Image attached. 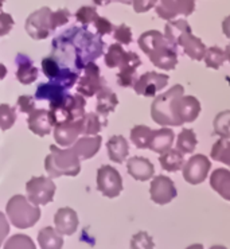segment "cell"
<instances>
[{"instance_id":"cell-27","label":"cell","mask_w":230,"mask_h":249,"mask_svg":"<svg viewBox=\"0 0 230 249\" xmlns=\"http://www.w3.org/2000/svg\"><path fill=\"white\" fill-rule=\"evenodd\" d=\"M142 65V59L138 54H135L127 64L120 68V73L117 74V84L123 88L133 87L136 81V69Z\"/></svg>"},{"instance_id":"cell-36","label":"cell","mask_w":230,"mask_h":249,"mask_svg":"<svg viewBox=\"0 0 230 249\" xmlns=\"http://www.w3.org/2000/svg\"><path fill=\"white\" fill-rule=\"evenodd\" d=\"M159 3L155 6V11L158 17L164 20H173L178 15L175 0H158Z\"/></svg>"},{"instance_id":"cell-1","label":"cell","mask_w":230,"mask_h":249,"mask_svg":"<svg viewBox=\"0 0 230 249\" xmlns=\"http://www.w3.org/2000/svg\"><path fill=\"white\" fill-rule=\"evenodd\" d=\"M139 47L143 50L156 68L161 70H174L178 64V52L177 46L167 39L164 35L150 30L140 35Z\"/></svg>"},{"instance_id":"cell-49","label":"cell","mask_w":230,"mask_h":249,"mask_svg":"<svg viewBox=\"0 0 230 249\" xmlns=\"http://www.w3.org/2000/svg\"><path fill=\"white\" fill-rule=\"evenodd\" d=\"M156 3H158V0H132L133 10L138 14L150 11L152 7L156 6Z\"/></svg>"},{"instance_id":"cell-15","label":"cell","mask_w":230,"mask_h":249,"mask_svg":"<svg viewBox=\"0 0 230 249\" xmlns=\"http://www.w3.org/2000/svg\"><path fill=\"white\" fill-rule=\"evenodd\" d=\"M27 123H29L30 131L40 138L47 136L54 127L52 112L47 109H34L33 112H30Z\"/></svg>"},{"instance_id":"cell-16","label":"cell","mask_w":230,"mask_h":249,"mask_svg":"<svg viewBox=\"0 0 230 249\" xmlns=\"http://www.w3.org/2000/svg\"><path fill=\"white\" fill-rule=\"evenodd\" d=\"M81 135L80 120L75 122H61L54 125V139L58 145L69 147L74 144Z\"/></svg>"},{"instance_id":"cell-6","label":"cell","mask_w":230,"mask_h":249,"mask_svg":"<svg viewBox=\"0 0 230 249\" xmlns=\"http://www.w3.org/2000/svg\"><path fill=\"white\" fill-rule=\"evenodd\" d=\"M54 120V125L61 122H75L85 115V99L80 94H66L64 100L50 109Z\"/></svg>"},{"instance_id":"cell-32","label":"cell","mask_w":230,"mask_h":249,"mask_svg":"<svg viewBox=\"0 0 230 249\" xmlns=\"http://www.w3.org/2000/svg\"><path fill=\"white\" fill-rule=\"evenodd\" d=\"M154 129L147 125H136L131 131V140L138 148H148Z\"/></svg>"},{"instance_id":"cell-11","label":"cell","mask_w":230,"mask_h":249,"mask_svg":"<svg viewBox=\"0 0 230 249\" xmlns=\"http://www.w3.org/2000/svg\"><path fill=\"white\" fill-rule=\"evenodd\" d=\"M105 85V80L100 74V68L92 61L84 68V77L78 81L77 92L84 97H93Z\"/></svg>"},{"instance_id":"cell-28","label":"cell","mask_w":230,"mask_h":249,"mask_svg":"<svg viewBox=\"0 0 230 249\" xmlns=\"http://www.w3.org/2000/svg\"><path fill=\"white\" fill-rule=\"evenodd\" d=\"M38 243L42 249H59L64 247V238L57 229L46 226L38 234Z\"/></svg>"},{"instance_id":"cell-10","label":"cell","mask_w":230,"mask_h":249,"mask_svg":"<svg viewBox=\"0 0 230 249\" xmlns=\"http://www.w3.org/2000/svg\"><path fill=\"white\" fill-rule=\"evenodd\" d=\"M52 10L49 7L39 8L38 11L33 12L27 20H26V31L27 34L35 39V41H42L46 39L52 31V24H50V17H52Z\"/></svg>"},{"instance_id":"cell-22","label":"cell","mask_w":230,"mask_h":249,"mask_svg":"<svg viewBox=\"0 0 230 249\" xmlns=\"http://www.w3.org/2000/svg\"><path fill=\"white\" fill-rule=\"evenodd\" d=\"M106 150H108V157H109L110 160L120 164L127 159L128 154H129V145H128L127 139L124 136L115 135L108 140Z\"/></svg>"},{"instance_id":"cell-9","label":"cell","mask_w":230,"mask_h":249,"mask_svg":"<svg viewBox=\"0 0 230 249\" xmlns=\"http://www.w3.org/2000/svg\"><path fill=\"white\" fill-rule=\"evenodd\" d=\"M97 189L104 197L116 198L123 191V178L112 166H101L97 171Z\"/></svg>"},{"instance_id":"cell-51","label":"cell","mask_w":230,"mask_h":249,"mask_svg":"<svg viewBox=\"0 0 230 249\" xmlns=\"http://www.w3.org/2000/svg\"><path fill=\"white\" fill-rule=\"evenodd\" d=\"M93 1L97 6H106V4L113 3V1H119V3H123V4H132V0H93Z\"/></svg>"},{"instance_id":"cell-47","label":"cell","mask_w":230,"mask_h":249,"mask_svg":"<svg viewBox=\"0 0 230 249\" xmlns=\"http://www.w3.org/2000/svg\"><path fill=\"white\" fill-rule=\"evenodd\" d=\"M17 105L19 110L22 113H27L29 115L30 112H33L35 109V101L31 96H27V94H23V96H19V99L17 101Z\"/></svg>"},{"instance_id":"cell-38","label":"cell","mask_w":230,"mask_h":249,"mask_svg":"<svg viewBox=\"0 0 230 249\" xmlns=\"http://www.w3.org/2000/svg\"><path fill=\"white\" fill-rule=\"evenodd\" d=\"M77 80H78V74H77L75 71L68 69V68H61L59 74H58L54 80H50V81L55 82V84L61 85V87L65 88V89L68 90L70 88L74 87Z\"/></svg>"},{"instance_id":"cell-34","label":"cell","mask_w":230,"mask_h":249,"mask_svg":"<svg viewBox=\"0 0 230 249\" xmlns=\"http://www.w3.org/2000/svg\"><path fill=\"white\" fill-rule=\"evenodd\" d=\"M214 133L219 138L230 139V110H224L214 119Z\"/></svg>"},{"instance_id":"cell-5","label":"cell","mask_w":230,"mask_h":249,"mask_svg":"<svg viewBox=\"0 0 230 249\" xmlns=\"http://www.w3.org/2000/svg\"><path fill=\"white\" fill-rule=\"evenodd\" d=\"M168 109L173 127H178L184 123L195 122L201 113V103L194 96H183V93H179L171 99Z\"/></svg>"},{"instance_id":"cell-31","label":"cell","mask_w":230,"mask_h":249,"mask_svg":"<svg viewBox=\"0 0 230 249\" xmlns=\"http://www.w3.org/2000/svg\"><path fill=\"white\" fill-rule=\"evenodd\" d=\"M198 140H196V135L193 129H187L184 128L182 132L178 135V140H177V148H178L182 154H191L195 150Z\"/></svg>"},{"instance_id":"cell-50","label":"cell","mask_w":230,"mask_h":249,"mask_svg":"<svg viewBox=\"0 0 230 249\" xmlns=\"http://www.w3.org/2000/svg\"><path fill=\"white\" fill-rule=\"evenodd\" d=\"M8 233H10V225L6 220V215L0 212V247H1L6 236H8Z\"/></svg>"},{"instance_id":"cell-2","label":"cell","mask_w":230,"mask_h":249,"mask_svg":"<svg viewBox=\"0 0 230 249\" xmlns=\"http://www.w3.org/2000/svg\"><path fill=\"white\" fill-rule=\"evenodd\" d=\"M164 36L175 46H182L186 55L193 61H201L205 58L206 46L205 43L191 33L190 24L186 19L170 20L164 26Z\"/></svg>"},{"instance_id":"cell-12","label":"cell","mask_w":230,"mask_h":249,"mask_svg":"<svg viewBox=\"0 0 230 249\" xmlns=\"http://www.w3.org/2000/svg\"><path fill=\"white\" fill-rule=\"evenodd\" d=\"M168 80H170L168 74H160L156 71H147L139 80L135 81L133 89L140 96L152 97L158 92H160L163 88H166Z\"/></svg>"},{"instance_id":"cell-14","label":"cell","mask_w":230,"mask_h":249,"mask_svg":"<svg viewBox=\"0 0 230 249\" xmlns=\"http://www.w3.org/2000/svg\"><path fill=\"white\" fill-rule=\"evenodd\" d=\"M151 199L158 205H167L177 197L178 191L175 189L173 179L167 178L164 175H159L154 178L150 187Z\"/></svg>"},{"instance_id":"cell-25","label":"cell","mask_w":230,"mask_h":249,"mask_svg":"<svg viewBox=\"0 0 230 249\" xmlns=\"http://www.w3.org/2000/svg\"><path fill=\"white\" fill-rule=\"evenodd\" d=\"M210 186L221 197L230 201V171L226 168H217L210 177Z\"/></svg>"},{"instance_id":"cell-46","label":"cell","mask_w":230,"mask_h":249,"mask_svg":"<svg viewBox=\"0 0 230 249\" xmlns=\"http://www.w3.org/2000/svg\"><path fill=\"white\" fill-rule=\"evenodd\" d=\"M178 15L189 17L195 10V0H175Z\"/></svg>"},{"instance_id":"cell-30","label":"cell","mask_w":230,"mask_h":249,"mask_svg":"<svg viewBox=\"0 0 230 249\" xmlns=\"http://www.w3.org/2000/svg\"><path fill=\"white\" fill-rule=\"evenodd\" d=\"M159 162H160V166L163 170L170 171V173H175V171H178V170L183 167V154L178 148L177 150L170 148L164 154H160Z\"/></svg>"},{"instance_id":"cell-42","label":"cell","mask_w":230,"mask_h":249,"mask_svg":"<svg viewBox=\"0 0 230 249\" xmlns=\"http://www.w3.org/2000/svg\"><path fill=\"white\" fill-rule=\"evenodd\" d=\"M42 70L49 80H54L58 74H59V64L57 62V59L53 57H47V58L42 59Z\"/></svg>"},{"instance_id":"cell-7","label":"cell","mask_w":230,"mask_h":249,"mask_svg":"<svg viewBox=\"0 0 230 249\" xmlns=\"http://www.w3.org/2000/svg\"><path fill=\"white\" fill-rule=\"evenodd\" d=\"M57 186L52 178L47 177H33L26 185V191L30 202L35 205H47L54 199Z\"/></svg>"},{"instance_id":"cell-41","label":"cell","mask_w":230,"mask_h":249,"mask_svg":"<svg viewBox=\"0 0 230 249\" xmlns=\"http://www.w3.org/2000/svg\"><path fill=\"white\" fill-rule=\"evenodd\" d=\"M71 14L68 8H61L57 10L55 12H52V17H50V24H52V31H55L58 27L64 26L69 22Z\"/></svg>"},{"instance_id":"cell-45","label":"cell","mask_w":230,"mask_h":249,"mask_svg":"<svg viewBox=\"0 0 230 249\" xmlns=\"http://www.w3.org/2000/svg\"><path fill=\"white\" fill-rule=\"evenodd\" d=\"M93 23H94L96 31H97V34L100 35V36H103V35H106V34H110V33L115 30L113 29V24L110 23L106 18L100 17V15L96 18V20H94Z\"/></svg>"},{"instance_id":"cell-29","label":"cell","mask_w":230,"mask_h":249,"mask_svg":"<svg viewBox=\"0 0 230 249\" xmlns=\"http://www.w3.org/2000/svg\"><path fill=\"white\" fill-rule=\"evenodd\" d=\"M81 123V135H97L104 127L108 125V122L103 120L101 122V117L98 116V113H85L84 116L80 119Z\"/></svg>"},{"instance_id":"cell-20","label":"cell","mask_w":230,"mask_h":249,"mask_svg":"<svg viewBox=\"0 0 230 249\" xmlns=\"http://www.w3.org/2000/svg\"><path fill=\"white\" fill-rule=\"evenodd\" d=\"M66 89L58 85L55 82H47V84H40L36 92H35V99L36 100H47L50 103V109H54L64 97L66 96Z\"/></svg>"},{"instance_id":"cell-17","label":"cell","mask_w":230,"mask_h":249,"mask_svg":"<svg viewBox=\"0 0 230 249\" xmlns=\"http://www.w3.org/2000/svg\"><path fill=\"white\" fill-rule=\"evenodd\" d=\"M55 229L64 236H71L78 229V215L73 209L61 208L54 215Z\"/></svg>"},{"instance_id":"cell-8","label":"cell","mask_w":230,"mask_h":249,"mask_svg":"<svg viewBox=\"0 0 230 249\" xmlns=\"http://www.w3.org/2000/svg\"><path fill=\"white\" fill-rule=\"evenodd\" d=\"M183 92V87L178 84V85H174L168 92L163 93L154 100V103L151 105V116L156 124H159L161 127H173L171 117H170V109H168L170 101L174 96Z\"/></svg>"},{"instance_id":"cell-3","label":"cell","mask_w":230,"mask_h":249,"mask_svg":"<svg viewBox=\"0 0 230 249\" xmlns=\"http://www.w3.org/2000/svg\"><path fill=\"white\" fill-rule=\"evenodd\" d=\"M52 152L46 157L45 168L50 178H59V177H77L81 171L80 158L77 157L73 148L61 150L57 145H50Z\"/></svg>"},{"instance_id":"cell-24","label":"cell","mask_w":230,"mask_h":249,"mask_svg":"<svg viewBox=\"0 0 230 249\" xmlns=\"http://www.w3.org/2000/svg\"><path fill=\"white\" fill-rule=\"evenodd\" d=\"M119 105V100L116 97V94L109 88L103 87L97 92V113L103 119H106L109 113H112L116 109V107Z\"/></svg>"},{"instance_id":"cell-23","label":"cell","mask_w":230,"mask_h":249,"mask_svg":"<svg viewBox=\"0 0 230 249\" xmlns=\"http://www.w3.org/2000/svg\"><path fill=\"white\" fill-rule=\"evenodd\" d=\"M174 139H175V135H174L173 129L161 128V129L154 131L148 148L158 154H164L166 151L173 147Z\"/></svg>"},{"instance_id":"cell-4","label":"cell","mask_w":230,"mask_h":249,"mask_svg":"<svg viewBox=\"0 0 230 249\" xmlns=\"http://www.w3.org/2000/svg\"><path fill=\"white\" fill-rule=\"evenodd\" d=\"M6 212L11 224L18 229H29L40 218V209L35 203H30L24 196H14L7 202Z\"/></svg>"},{"instance_id":"cell-33","label":"cell","mask_w":230,"mask_h":249,"mask_svg":"<svg viewBox=\"0 0 230 249\" xmlns=\"http://www.w3.org/2000/svg\"><path fill=\"white\" fill-rule=\"evenodd\" d=\"M212 159L217 162L225 163L230 166V140L226 138H221L215 142L212 148Z\"/></svg>"},{"instance_id":"cell-43","label":"cell","mask_w":230,"mask_h":249,"mask_svg":"<svg viewBox=\"0 0 230 249\" xmlns=\"http://www.w3.org/2000/svg\"><path fill=\"white\" fill-rule=\"evenodd\" d=\"M155 247V244L152 241V238L148 236V233L139 232L133 236L132 241H131V248H148L152 249Z\"/></svg>"},{"instance_id":"cell-19","label":"cell","mask_w":230,"mask_h":249,"mask_svg":"<svg viewBox=\"0 0 230 249\" xmlns=\"http://www.w3.org/2000/svg\"><path fill=\"white\" fill-rule=\"evenodd\" d=\"M128 174L132 177L133 179L145 182L154 177L155 168L154 164L147 159L142 157H133L127 162Z\"/></svg>"},{"instance_id":"cell-21","label":"cell","mask_w":230,"mask_h":249,"mask_svg":"<svg viewBox=\"0 0 230 249\" xmlns=\"http://www.w3.org/2000/svg\"><path fill=\"white\" fill-rule=\"evenodd\" d=\"M15 62L18 65L17 78L22 85H30L38 78V69L33 65L34 62L26 54L19 53L17 55Z\"/></svg>"},{"instance_id":"cell-13","label":"cell","mask_w":230,"mask_h":249,"mask_svg":"<svg viewBox=\"0 0 230 249\" xmlns=\"http://www.w3.org/2000/svg\"><path fill=\"white\" fill-rule=\"evenodd\" d=\"M212 168V162L205 155H194L183 167V178L190 185H199L206 179Z\"/></svg>"},{"instance_id":"cell-35","label":"cell","mask_w":230,"mask_h":249,"mask_svg":"<svg viewBox=\"0 0 230 249\" xmlns=\"http://www.w3.org/2000/svg\"><path fill=\"white\" fill-rule=\"evenodd\" d=\"M225 61H226V53L224 50H221V47L213 46L210 49H206L205 62H206L207 68L219 69L224 65Z\"/></svg>"},{"instance_id":"cell-37","label":"cell","mask_w":230,"mask_h":249,"mask_svg":"<svg viewBox=\"0 0 230 249\" xmlns=\"http://www.w3.org/2000/svg\"><path fill=\"white\" fill-rule=\"evenodd\" d=\"M17 122V110L8 104H0V129L7 131Z\"/></svg>"},{"instance_id":"cell-39","label":"cell","mask_w":230,"mask_h":249,"mask_svg":"<svg viewBox=\"0 0 230 249\" xmlns=\"http://www.w3.org/2000/svg\"><path fill=\"white\" fill-rule=\"evenodd\" d=\"M6 249H35L34 241L27 234H14L4 245Z\"/></svg>"},{"instance_id":"cell-26","label":"cell","mask_w":230,"mask_h":249,"mask_svg":"<svg viewBox=\"0 0 230 249\" xmlns=\"http://www.w3.org/2000/svg\"><path fill=\"white\" fill-rule=\"evenodd\" d=\"M135 55L133 52H125L120 43H113L108 49V53L105 54V64L108 68H121L127 64L129 59Z\"/></svg>"},{"instance_id":"cell-44","label":"cell","mask_w":230,"mask_h":249,"mask_svg":"<svg viewBox=\"0 0 230 249\" xmlns=\"http://www.w3.org/2000/svg\"><path fill=\"white\" fill-rule=\"evenodd\" d=\"M115 39L121 45H129L132 42V30L128 27L127 24H120L115 29Z\"/></svg>"},{"instance_id":"cell-48","label":"cell","mask_w":230,"mask_h":249,"mask_svg":"<svg viewBox=\"0 0 230 249\" xmlns=\"http://www.w3.org/2000/svg\"><path fill=\"white\" fill-rule=\"evenodd\" d=\"M14 18L7 12H0V36L7 35L14 27Z\"/></svg>"},{"instance_id":"cell-53","label":"cell","mask_w":230,"mask_h":249,"mask_svg":"<svg viewBox=\"0 0 230 249\" xmlns=\"http://www.w3.org/2000/svg\"><path fill=\"white\" fill-rule=\"evenodd\" d=\"M7 75V68L3 64H0V80H3Z\"/></svg>"},{"instance_id":"cell-54","label":"cell","mask_w":230,"mask_h":249,"mask_svg":"<svg viewBox=\"0 0 230 249\" xmlns=\"http://www.w3.org/2000/svg\"><path fill=\"white\" fill-rule=\"evenodd\" d=\"M225 53H226V59L230 62V45H228L226 46V49H225Z\"/></svg>"},{"instance_id":"cell-40","label":"cell","mask_w":230,"mask_h":249,"mask_svg":"<svg viewBox=\"0 0 230 249\" xmlns=\"http://www.w3.org/2000/svg\"><path fill=\"white\" fill-rule=\"evenodd\" d=\"M97 17H98V14L94 7L84 6V7H81L78 11L75 12V19H77L80 23L84 24V26H89V24H92L93 22L96 20V18Z\"/></svg>"},{"instance_id":"cell-55","label":"cell","mask_w":230,"mask_h":249,"mask_svg":"<svg viewBox=\"0 0 230 249\" xmlns=\"http://www.w3.org/2000/svg\"><path fill=\"white\" fill-rule=\"evenodd\" d=\"M3 3H4V0H0V10H1V7H3Z\"/></svg>"},{"instance_id":"cell-18","label":"cell","mask_w":230,"mask_h":249,"mask_svg":"<svg viewBox=\"0 0 230 249\" xmlns=\"http://www.w3.org/2000/svg\"><path fill=\"white\" fill-rule=\"evenodd\" d=\"M103 143V138L100 135H84L82 138H78L73 144V151L77 154V157L80 158V160H88L93 158L101 147Z\"/></svg>"},{"instance_id":"cell-52","label":"cell","mask_w":230,"mask_h":249,"mask_svg":"<svg viewBox=\"0 0 230 249\" xmlns=\"http://www.w3.org/2000/svg\"><path fill=\"white\" fill-rule=\"evenodd\" d=\"M222 31L230 39V15L228 18H225V20L222 22Z\"/></svg>"}]
</instances>
